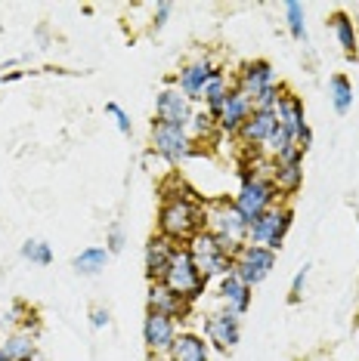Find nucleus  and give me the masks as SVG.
I'll return each mask as SVG.
<instances>
[{
	"instance_id": "nucleus-1",
	"label": "nucleus",
	"mask_w": 359,
	"mask_h": 361,
	"mask_svg": "<svg viewBox=\"0 0 359 361\" xmlns=\"http://www.w3.org/2000/svg\"><path fill=\"white\" fill-rule=\"evenodd\" d=\"M199 232H205V201L180 176H170L161 185L158 235L170 238L177 247H186Z\"/></svg>"
},
{
	"instance_id": "nucleus-2",
	"label": "nucleus",
	"mask_w": 359,
	"mask_h": 361,
	"mask_svg": "<svg viewBox=\"0 0 359 361\" xmlns=\"http://www.w3.org/2000/svg\"><path fill=\"white\" fill-rule=\"evenodd\" d=\"M233 204L239 207V213L248 219V223H254L257 216H264L266 210H273L276 204H279V192H276L269 173H260L254 167H245L239 195L233 198Z\"/></svg>"
},
{
	"instance_id": "nucleus-3",
	"label": "nucleus",
	"mask_w": 359,
	"mask_h": 361,
	"mask_svg": "<svg viewBox=\"0 0 359 361\" xmlns=\"http://www.w3.org/2000/svg\"><path fill=\"white\" fill-rule=\"evenodd\" d=\"M205 232L242 247V244H248V219L242 216L230 198H217L205 204Z\"/></svg>"
},
{
	"instance_id": "nucleus-4",
	"label": "nucleus",
	"mask_w": 359,
	"mask_h": 361,
	"mask_svg": "<svg viewBox=\"0 0 359 361\" xmlns=\"http://www.w3.org/2000/svg\"><path fill=\"white\" fill-rule=\"evenodd\" d=\"M161 284H165L167 290H174L177 297H183L186 302L201 300V293H205V287H208V281L201 278L199 269H195V262H192V257H189V250L186 247H177L165 278H161Z\"/></svg>"
},
{
	"instance_id": "nucleus-5",
	"label": "nucleus",
	"mask_w": 359,
	"mask_h": 361,
	"mask_svg": "<svg viewBox=\"0 0 359 361\" xmlns=\"http://www.w3.org/2000/svg\"><path fill=\"white\" fill-rule=\"evenodd\" d=\"M186 250H189L195 269L201 272L205 281H211V278H223V275L233 272V257L223 250V244H220L211 232H199L189 244H186Z\"/></svg>"
},
{
	"instance_id": "nucleus-6",
	"label": "nucleus",
	"mask_w": 359,
	"mask_h": 361,
	"mask_svg": "<svg viewBox=\"0 0 359 361\" xmlns=\"http://www.w3.org/2000/svg\"><path fill=\"white\" fill-rule=\"evenodd\" d=\"M291 219H295V213L291 207H285V204H276L273 210H266L264 216H257L254 223H248V244H260V247H269V250H279L285 235H288L291 228Z\"/></svg>"
},
{
	"instance_id": "nucleus-7",
	"label": "nucleus",
	"mask_w": 359,
	"mask_h": 361,
	"mask_svg": "<svg viewBox=\"0 0 359 361\" xmlns=\"http://www.w3.org/2000/svg\"><path fill=\"white\" fill-rule=\"evenodd\" d=\"M149 139H152V152L158 154V158H165L167 164H174V167L195 154V142L189 139V133H186V127H170V124L152 121Z\"/></svg>"
},
{
	"instance_id": "nucleus-8",
	"label": "nucleus",
	"mask_w": 359,
	"mask_h": 361,
	"mask_svg": "<svg viewBox=\"0 0 359 361\" xmlns=\"http://www.w3.org/2000/svg\"><path fill=\"white\" fill-rule=\"evenodd\" d=\"M276 269V253L260 244H242L239 253L233 257V275H239L248 287L264 284L269 272Z\"/></svg>"
},
{
	"instance_id": "nucleus-9",
	"label": "nucleus",
	"mask_w": 359,
	"mask_h": 361,
	"mask_svg": "<svg viewBox=\"0 0 359 361\" xmlns=\"http://www.w3.org/2000/svg\"><path fill=\"white\" fill-rule=\"evenodd\" d=\"M251 111H254V102H251L242 90L233 87L230 96L220 102V109L211 114V118H214L220 136H239V130L245 127V121L251 118Z\"/></svg>"
},
{
	"instance_id": "nucleus-10",
	"label": "nucleus",
	"mask_w": 359,
	"mask_h": 361,
	"mask_svg": "<svg viewBox=\"0 0 359 361\" xmlns=\"http://www.w3.org/2000/svg\"><path fill=\"white\" fill-rule=\"evenodd\" d=\"M205 340L208 346L220 352H230L242 340V318L233 315L230 309H217L205 318Z\"/></svg>"
},
{
	"instance_id": "nucleus-11",
	"label": "nucleus",
	"mask_w": 359,
	"mask_h": 361,
	"mask_svg": "<svg viewBox=\"0 0 359 361\" xmlns=\"http://www.w3.org/2000/svg\"><path fill=\"white\" fill-rule=\"evenodd\" d=\"M177 336H180V322H174V318H167V315H158V312H146L143 343L152 355H167Z\"/></svg>"
},
{
	"instance_id": "nucleus-12",
	"label": "nucleus",
	"mask_w": 359,
	"mask_h": 361,
	"mask_svg": "<svg viewBox=\"0 0 359 361\" xmlns=\"http://www.w3.org/2000/svg\"><path fill=\"white\" fill-rule=\"evenodd\" d=\"M269 87H276V71H273V62H266V59L245 62L239 68V75H235V90H242L251 102H257Z\"/></svg>"
},
{
	"instance_id": "nucleus-13",
	"label": "nucleus",
	"mask_w": 359,
	"mask_h": 361,
	"mask_svg": "<svg viewBox=\"0 0 359 361\" xmlns=\"http://www.w3.org/2000/svg\"><path fill=\"white\" fill-rule=\"evenodd\" d=\"M192 102L180 93L177 87H167L155 96V121L158 124H170V127H189L192 121Z\"/></svg>"
},
{
	"instance_id": "nucleus-14",
	"label": "nucleus",
	"mask_w": 359,
	"mask_h": 361,
	"mask_svg": "<svg viewBox=\"0 0 359 361\" xmlns=\"http://www.w3.org/2000/svg\"><path fill=\"white\" fill-rule=\"evenodd\" d=\"M217 71V65L211 62V56H199V59H192V62H186L183 68L177 71V78H174V84L177 90L186 96L189 102H201V90H205V84L211 80V75Z\"/></svg>"
},
{
	"instance_id": "nucleus-15",
	"label": "nucleus",
	"mask_w": 359,
	"mask_h": 361,
	"mask_svg": "<svg viewBox=\"0 0 359 361\" xmlns=\"http://www.w3.org/2000/svg\"><path fill=\"white\" fill-rule=\"evenodd\" d=\"M146 312H158L167 315L174 322L183 324L192 315V302H186L183 297H177L174 290H167L161 281H149V293H146Z\"/></svg>"
},
{
	"instance_id": "nucleus-16",
	"label": "nucleus",
	"mask_w": 359,
	"mask_h": 361,
	"mask_svg": "<svg viewBox=\"0 0 359 361\" xmlns=\"http://www.w3.org/2000/svg\"><path fill=\"white\" fill-rule=\"evenodd\" d=\"M174 253H177V244L170 241V238L155 232L149 241H146V250H143L146 278H149V281H161L167 272V266H170V259H174Z\"/></svg>"
},
{
	"instance_id": "nucleus-17",
	"label": "nucleus",
	"mask_w": 359,
	"mask_h": 361,
	"mask_svg": "<svg viewBox=\"0 0 359 361\" xmlns=\"http://www.w3.org/2000/svg\"><path fill=\"white\" fill-rule=\"evenodd\" d=\"M276 114L273 111H264V109H254L251 111V118L245 121V127L239 130V136L235 139H242V145L245 149H251V152H264V145L269 142V136L276 133Z\"/></svg>"
},
{
	"instance_id": "nucleus-18",
	"label": "nucleus",
	"mask_w": 359,
	"mask_h": 361,
	"mask_svg": "<svg viewBox=\"0 0 359 361\" xmlns=\"http://www.w3.org/2000/svg\"><path fill=\"white\" fill-rule=\"evenodd\" d=\"M269 179H273L279 198H291V195H298L300 185H304V154L298 152L295 158L273 164V167H269Z\"/></svg>"
},
{
	"instance_id": "nucleus-19",
	"label": "nucleus",
	"mask_w": 359,
	"mask_h": 361,
	"mask_svg": "<svg viewBox=\"0 0 359 361\" xmlns=\"http://www.w3.org/2000/svg\"><path fill=\"white\" fill-rule=\"evenodd\" d=\"M273 114H276V124H279L291 139H298L300 130L310 127L307 124V111H304V99L295 96V93H288V90L279 96V102H276Z\"/></svg>"
},
{
	"instance_id": "nucleus-20",
	"label": "nucleus",
	"mask_w": 359,
	"mask_h": 361,
	"mask_svg": "<svg viewBox=\"0 0 359 361\" xmlns=\"http://www.w3.org/2000/svg\"><path fill=\"white\" fill-rule=\"evenodd\" d=\"M251 293H254V287H248L242 281L239 275H223L220 278V302H223V309H230L233 315H245V312L251 309Z\"/></svg>"
},
{
	"instance_id": "nucleus-21",
	"label": "nucleus",
	"mask_w": 359,
	"mask_h": 361,
	"mask_svg": "<svg viewBox=\"0 0 359 361\" xmlns=\"http://www.w3.org/2000/svg\"><path fill=\"white\" fill-rule=\"evenodd\" d=\"M167 361H211V346L205 343V336L180 331V336L167 352Z\"/></svg>"
},
{
	"instance_id": "nucleus-22",
	"label": "nucleus",
	"mask_w": 359,
	"mask_h": 361,
	"mask_svg": "<svg viewBox=\"0 0 359 361\" xmlns=\"http://www.w3.org/2000/svg\"><path fill=\"white\" fill-rule=\"evenodd\" d=\"M0 352H4L6 361H35L37 358V343L35 334L25 331H13L0 340Z\"/></svg>"
},
{
	"instance_id": "nucleus-23",
	"label": "nucleus",
	"mask_w": 359,
	"mask_h": 361,
	"mask_svg": "<svg viewBox=\"0 0 359 361\" xmlns=\"http://www.w3.org/2000/svg\"><path fill=\"white\" fill-rule=\"evenodd\" d=\"M235 84L230 80V75H226L223 68H217L214 75H211V80L205 84V90H201V102H205V111L208 114H214L217 109H220V102L230 96V90H233Z\"/></svg>"
},
{
	"instance_id": "nucleus-24",
	"label": "nucleus",
	"mask_w": 359,
	"mask_h": 361,
	"mask_svg": "<svg viewBox=\"0 0 359 361\" xmlns=\"http://www.w3.org/2000/svg\"><path fill=\"white\" fill-rule=\"evenodd\" d=\"M109 257L112 253L100 247V244H93V247H84L78 253L75 259H71V269H75L78 275H87V278H93V275H100L105 266H109Z\"/></svg>"
},
{
	"instance_id": "nucleus-25",
	"label": "nucleus",
	"mask_w": 359,
	"mask_h": 361,
	"mask_svg": "<svg viewBox=\"0 0 359 361\" xmlns=\"http://www.w3.org/2000/svg\"><path fill=\"white\" fill-rule=\"evenodd\" d=\"M331 31H334V37H338L341 50H344L350 59H356V53H359V35H356L353 19H350L347 13H334L331 16Z\"/></svg>"
},
{
	"instance_id": "nucleus-26",
	"label": "nucleus",
	"mask_w": 359,
	"mask_h": 361,
	"mask_svg": "<svg viewBox=\"0 0 359 361\" xmlns=\"http://www.w3.org/2000/svg\"><path fill=\"white\" fill-rule=\"evenodd\" d=\"M329 99L334 105V111L338 114H347L353 109V84L344 78V75H334L329 80Z\"/></svg>"
},
{
	"instance_id": "nucleus-27",
	"label": "nucleus",
	"mask_w": 359,
	"mask_h": 361,
	"mask_svg": "<svg viewBox=\"0 0 359 361\" xmlns=\"http://www.w3.org/2000/svg\"><path fill=\"white\" fill-rule=\"evenodd\" d=\"M22 259H28L31 266H50L53 262V250L47 241H40V238H28L25 244H22Z\"/></svg>"
},
{
	"instance_id": "nucleus-28",
	"label": "nucleus",
	"mask_w": 359,
	"mask_h": 361,
	"mask_svg": "<svg viewBox=\"0 0 359 361\" xmlns=\"http://www.w3.org/2000/svg\"><path fill=\"white\" fill-rule=\"evenodd\" d=\"M186 133H189L192 142H201V139L217 136L220 130H217L214 118H211L208 111H195V114H192V121H189V127H186Z\"/></svg>"
},
{
	"instance_id": "nucleus-29",
	"label": "nucleus",
	"mask_w": 359,
	"mask_h": 361,
	"mask_svg": "<svg viewBox=\"0 0 359 361\" xmlns=\"http://www.w3.org/2000/svg\"><path fill=\"white\" fill-rule=\"evenodd\" d=\"M285 22H288V31L295 40H307V16H304V4L298 0H288L285 4Z\"/></svg>"
},
{
	"instance_id": "nucleus-30",
	"label": "nucleus",
	"mask_w": 359,
	"mask_h": 361,
	"mask_svg": "<svg viewBox=\"0 0 359 361\" xmlns=\"http://www.w3.org/2000/svg\"><path fill=\"white\" fill-rule=\"evenodd\" d=\"M124 244H127L124 228H121V223H112L109 232H105V250H109V253H121V250H124Z\"/></svg>"
},
{
	"instance_id": "nucleus-31",
	"label": "nucleus",
	"mask_w": 359,
	"mask_h": 361,
	"mask_svg": "<svg viewBox=\"0 0 359 361\" xmlns=\"http://www.w3.org/2000/svg\"><path fill=\"white\" fill-rule=\"evenodd\" d=\"M105 111H109L112 118H115V124H118V130H121V133H124V136H130V130H134V124H130V114H127L124 109H121L118 102H105Z\"/></svg>"
},
{
	"instance_id": "nucleus-32",
	"label": "nucleus",
	"mask_w": 359,
	"mask_h": 361,
	"mask_svg": "<svg viewBox=\"0 0 359 361\" xmlns=\"http://www.w3.org/2000/svg\"><path fill=\"white\" fill-rule=\"evenodd\" d=\"M307 275H310V266H300V269H298V275L291 278V290H288V300H291V302H300V297H304Z\"/></svg>"
},
{
	"instance_id": "nucleus-33",
	"label": "nucleus",
	"mask_w": 359,
	"mask_h": 361,
	"mask_svg": "<svg viewBox=\"0 0 359 361\" xmlns=\"http://www.w3.org/2000/svg\"><path fill=\"white\" fill-rule=\"evenodd\" d=\"M28 312H31V309L25 306V302H22V300H16L13 306L4 312V322H6V324H22V322H25V315H28Z\"/></svg>"
},
{
	"instance_id": "nucleus-34",
	"label": "nucleus",
	"mask_w": 359,
	"mask_h": 361,
	"mask_svg": "<svg viewBox=\"0 0 359 361\" xmlns=\"http://www.w3.org/2000/svg\"><path fill=\"white\" fill-rule=\"evenodd\" d=\"M170 13H174V4H167V0H161V4H155V28H161L165 22L170 19Z\"/></svg>"
},
{
	"instance_id": "nucleus-35",
	"label": "nucleus",
	"mask_w": 359,
	"mask_h": 361,
	"mask_svg": "<svg viewBox=\"0 0 359 361\" xmlns=\"http://www.w3.org/2000/svg\"><path fill=\"white\" fill-rule=\"evenodd\" d=\"M109 309H102V306H96L93 312H90V324L96 327V331H102V327H109Z\"/></svg>"
},
{
	"instance_id": "nucleus-36",
	"label": "nucleus",
	"mask_w": 359,
	"mask_h": 361,
	"mask_svg": "<svg viewBox=\"0 0 359 361\" xmlns=\"http://www.w3.org/2000/svg\"><path fill=\"white\" fill-rule=\"evenodd\" d=\"M295 142H298V149L307 154V152H310V145H313V130H310V127H304V130H300V136L295 139Z\"/></svg>"
},
{
	"instance_id": "nucleus-37",
	"label": "nucleus",
	"mask_w": 359,
	"mask_h": 361,
	"mask_svg": "<svg viewBox=\"0 0 359 361\" xmlns=\"http://www.w3.org/2000/svg\"><path fill=\"white\" fill-rule=\"evenodd\" d=\"M146 361H161V355H152V352H149V355H146Z\"/></svg>"
},
{
	"instance_id": "nucleus-38",
	"label": "nucleus",
	"mask_w": 359,
	"mask_h": 361,
	"mask_svg": "<svg viewBox=\"0 0 359 361\" xmlns=\"http://www.w3.org/2000/svg\"><path fill=\"white\" fill-rule=\"evenodd\" d=\"M0 361H6V358H4V352H0Z\"/></svg>"
},
{
	"instance_id": "nucleus-39",
	"label": "nucleus",
	"mask_w": 359,
	"mask_h": 361,
	"mask_svg": "<svg viewBox=\"0 0 359 361\" xmlns=\"http://www.w3.org/2000/svg\"><path fill=\"white\" fill-rule=\"evenodd\" d=\"M35 361H40V358H35Z\"/></svg>"
}]
</instances>
